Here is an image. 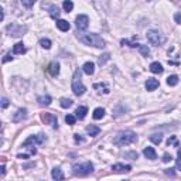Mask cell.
Wrapping results in <instances>:
<instances>
[{
    "instance_id": "6da1fadb",
    "label": "cell",
    "mask_w": 181,
    "mask_h": 181,
    "mask_svg": "<svg viewBox=\"0 0 181 181\" xmlns=\"http://www.w3.org/2000/svg\"><path fill=\"white\" fill-rule=\"evenodd\" d=\"M79 40L83 44H86V45H92V47H96V48H103L105 47V40L99 34H95V33L83 34V36L79 37Z\"/></svg>"
},
{
    "instance_id": "7a4b0ae2",
    "label": "cell",
    "mask_w": 181,
    "mask_h": 181,
    "mask_svg": "<svg viewBox=\"0 0 181 181\" xmlns=\"http://www.w3.org/2000/svg\"><path fill=\"white\" fill-rule=\"evenodd\" d=\"M137 140V136L135 132H130V130H126V132H120L115 136L113 143L117 146H126V144H132Z\"/></svg>"
},
{
    "instance_id": "3957f363",
    "label": "cell",
    "mask_w": 181,
    "mask_h": 181,
    "mask_svg": "<svg viewBox=\"0 0 181 181\" xmlns=\"http://www.w3.org/2000/svg\"><path fill=\"white\" fill-rule=\"evenodd\" d=\"M72 91H74V93L77 96H81L85 93L86 88L83 86L82 81H81V71L77 69L74 72V78H72Z\"/></svg>"
},
{
    "instance_id": "277c9868",
    "label": "cell",
    "mask_w": 181,
    "mask_h": 181,
    "mask_svg": "<svg viewBox=\"0 0 181 181\" xmlns=\"http://www.w3.org/2000/svg\"><path fill=\"white\" fill-rule=\"evenodd\" d=\"M93 171V164L91 161L82 163V164H75L74 166V174L79 175V177H85V175H89Z\"/></svg>"
},
{
    "instance_id": "5b68a950",
    "label": "cell",
    "mask_w": 181,
    "mask_h": 181,
    "mask_svg": "<svg viewBox=\"0 0 181 181\" xmlns=\"http://www.w3.org/2000/svg\"><path fill=\"white\" fill-rule=\"evenodd\" d=\"M147 40L150 44H153V45H161L163 43H164V38L161 37V34L159 33V31L156 30H150L147 33Z\"/></svg>"
},
{
    "instance_id": "8992f818",
    "label": "cell",
    "mask_w": 181,
    "mask_h": 181,
    "mask_svg": "<svg viewBox=\"0 0 181 181\" xmlns=\"http://www.w3.org/2000/svg\"><path fill=\"white\" fill-rule=\"evenodd\" d=\"M27 28L23 27V26H16V24H12V26H7V31L10 33V36L13 37H21L23 34L26 33Z\"/></svg>"
},
{
    "instance_id": "52a82bcc",
    "label": "cell",
    "mask_w": 181,
    "mask_h": 181,
    "mask_svg": "<svg viewBox=\"0 0 181 181\" xmlns=\"http://www.w3.org/2000/svg\"><path fill=\"white\" fill-rule=\"evenodd\" d=\"M75 23H77V28L78 30H85L88 28V24H89V17L85 14H79L75 19Z\"/></svg>"
},
{
    "instance_id": "ba28073f",
    "label": "cell",
    "mask_w": 181,
    "mask_h": 181,
    "mask_svg": "<svg viewBox=\"0 0 181 181\" xmlns=\"http://www.w3.org/2000/svg\"><path fill=\"white\" fill-rule=\"evenodd\" d=\"M44 140H45V136H44V135L30 136V137H28L27 140H26L24 143H23V146H24V147H28L30 144H41Z\"/></svg>"
},
{
    "instance_id": "9c48e42d",
    "label": "cell",
    "mask_w": 181,
    "mask_h": 181,
    "mask_svg": "<svg viewBox=\"0 0 181 181\" xmlns=\"http://www.w3.org/2000/svg\"><path fill=\"white\" fill-rule=\"evenodd\" d=\"M41 119L45 125H51L52 127H57L58 126V120H57V116L52 113H43L41 115Z\"/></svg>"
},
{
    "instance_id": "30bf717a",
    "label": "cell",
    "mask_w": 181,
    "mask_h": 181,
    "mask_svg": "<svg viewBox=\"0 0 181 181\" xmlns=\"http://www.w3.org/2000/svg\"><path fill=\"white\" fill-rule=\"evenodd\" d=\"M27 117V109H19V111L14 113V116H13V122L14 123H19V122H23V120Z\"/></svg>"
},
{
    "instance_id": "8fae6325",
    "label": "cell",
    "mask_w": 181,
    "mask_h": 181,
    "mask_svg": "<svg viewBox=\"0 0 181 181\" xmlns=\"http://www.w3.org/2000/svg\"><path fill=\"white\" fill-rule=\"evenodd\" d=\"M112 170H113L115 173H129L130 170H132V166H129V164H120V163H117V164H113V166H112Z\"/></svg>"
},
{
    "instance_id": "7c38bea8",
    "label": "cell",
    "mask_w": 181,
    "mask_h": 181,
    "mask_svg": "<svg viewBox=\"0 0 181 181\" xmlns=\"http://www.w3.org/2000/svg\"><path fill=\"white\" fill-rule=\"evenodd\" d=\"M159 81L156 79V78H149L147 81H146V89L147 91H154V89L159 88Z\"/></svg>"
},
{
    "instance_id": "4fadbf2b",
    "label": "cell",
    "mask_w": 181,
    "mask_h": 181,
    "mask_svg": "<svg viewBox=\"0 0 181 181\" xmlns=\"http://www.w3.org/2000/svg\"><path fill=\"white\" fill-rule=\"evenodd\" d=\"M48 72L52 75V77H57L60 74V64L55 61H52L51 64L48 65Z\"/></svg>"
},
{
    "instance_id": "5bb4252c",
    "label": "cell",
    "mask_w": 181,
    "mask_h": 181,
    "mask_svg": "<svg viewBox=\"0 0 181 181\" xmlns=\"http://www.w3.org/2000/svg\"><path fill=\"white\" fill-rule=\"evenodd\" d=\"M143 154H144V157H146V159H149V160H156V157H157L156 150H154L153 147H149V146L143 150Z\"/></svg>"
},
{
    "instance_id": "9a60e30c",
    "label": "cell",
    "mask_w": 181,
    "mask_h": 181,
    "mask_svg": "<svg viewBox=\"0 0 181 181\" xmlns=\"http://www.w3.org/2000/svg\"><path fill=\"white\" fill-rule=\"evenodd\" d=\"M82 69L86 75H93V72H95V65H93V62H85Z\"/></svg>"
},
{
    "instance_id": "2e32d148",
    "label": "cell",
    "mask_w": 181,
    "mask_h": 181,
    "mask_svg": "<svg viewBox=\"0 0 181 181\" xmlns=\"http://www.w3.org/2000/svg\"><path fill=\"white\" fill-rule=\"evenodd\" d=\"M86 113H88V107H86V106H79L77 111H75V117H78L79 120H82L83 117L86 116Z\"/></svg>"
},
{
    "instance_id": "e0dca14e",
    "label": "cell",
    "mask_w": 181,
    "mask_h": 181,
    "mask_svg": "<svg viewBox=\"0 0 181 181\" xmlns=\"http://www.w3.org/2000/svg\"><path fill=\"white\" fill-rule=\"evenodd\" d=\"M69 27L71 26L67 20H57V28H60L61 31H68Z\"/></svg>"
},
{
    "instance_id": "ac0fdd59",
    "label": "cell",
    "mask_w": 181,
    "mask_h": 181,
    "mask_svg": "<svg viewBox=\"0 0 181 181\" xmlns=\"http://www.w3.org/2000/svg\"><path fill=\"white\" fill-rule=\"evenodd\" d=\"M51 175H52V178H54L55 181H62V180H64V174H62L61 169H54L51 171Z\"/></svg>"
},
{
    "instance_id": "d6986e66",
    "label": "cell",
    "mask_w": 181,
    "mask_h": 181,
    "mask_svg": "<svg viewBox=\"0 0 181 181\" xmlns=\"http://www.w3.org/2000/svg\"><path fill=\"white\" fill-rule=\"evenodd\" d=\"M86 132H88L89 136H98L99 132H101V129H99L98 126H93V125H89L86 126Z\"/></svg>"
},
{
    "instance_id": "ffe728a7",
    "label": "cell",
    "mask_w": 181,
    "mask_h": 181,
    "mask_svg": "<svg viewBox=\"0 0 181 181\" xmlns=\"http://www.w3.org/2000/svg\"><path fill=\"white\" fill-rule=\"evenodd\" d=\"M150 71L153 74H161L163 72V67L160 62H151L150 64Z\"/></svg>"
},
{
    "instance_id": "44dd1931",
    "label": "cell",
    "mask_w": 181,
    "mask_h": 181,
    "mask_svg": "<svg viewBox=\"0 0 181 181\" xmlns=\"http://www.w3.org/2000/svg\"><path fill=\"white\" fill-rule=\"evenodd\" d=\"M38 103L41 105V106H48L50 103H51V96L48 95H44V96H38Z\"/></svg>"
},
{
    "instance_id": "7402d4cb",
    "label": "cell",
    "mask_w": 181,
    "mask_h": 181,
    "mask_svg": "<svg viewBox=\"0 0 181 181\" xmlns=\"http://www.w3.org/2000/svg\"><path fill=\"white\" fill-rule=\"evenodd\" d=\"M13 52L14 54H24L26 52V47L23 43H17L14 47H13Z\"/></svg>"
},
{
    "instance_id": "603a6c76",
    "label": "cell",
    "mask_w": 181,
    "mask_h": 181,
    "mask_svg": "<svg viewBox=\"0 0 181 181\" xmlns=\"http://www.w3.org/2000/svg\"><path fill=\"white\" fill-rule=\"evenodd\" d=\"M103 116H105V109H103V107H96L95 111H93V119L99 120V119H102Z\"/></svg>"
},
{
    "instance_id": "cb8c5ba5",
    "label": "cell",
    "mask_w": 181,
    "mask_h": 181,
    "mask_svg": "<svg viewBox=\"0 0 181 181\" xmlns=\"http://www.w3.org/2000/svg\"><path fill=\"white\" fill-rule=\"evenodd\" d=\"M50 16H51L52 19H58V17H60V9H58V6L52 4V6L50 7Z\"/></svg>"
},
{
    "instance_id": "d4e9b609",
    "label": "cell",
    "mask_w": 181,
    "mask_h": 181,
    "mask_svg": "<svg viewBox=\"0 0 181 181\" xmlns=\"http://www.w3.org/2000/svg\"><path fill=\"white\" fill-rule=\"evenodd\" d=\"M150 140L153 141V143H156V144H160V143H161V140H163V135H161V133H154V135L150 136Z\"/></svg>"
},
{
    "instance_id": "484cf974",
    "label": "cell",
    "mask_w": 181,
    "mask_h": 181,
    "mask_svg": "<svg viewBox=\"0 0 181 181\" xmlns=\"http://www.w3.org/2000/svg\"><path fill=\"white\" fill-rule=\"evenodd\" d=\"M167 83H169L170 86H175L178 83V77L177 75H170V77L167 78Z\"/></svg>"
},
{
    "instance_id": "4316f807",
    "label": "cell",
    "mask_w": 181,
    "mask_h": 181,
    "mask_svg": "<svg viewBox=\"0 0 181 181\" xmlns=\"http://www.w3.org/2000/svg\"><path fill=\"white\" fill-rule=\"evenodd\" d=\"M60 105H61V107H64V109H67V107L72 106V101L68 98H62L61 101H60Z\"/></svg>"
},
{
    "instance_id": "83f0119b",
    "label": "cell",
    "mask_w": 181,
    "mask_h": 181,
    "mask_svg": "<svg viewBox=\"0 0 181 181\" xmlns=\"http://www.w3.org/2000/svg\"><path fill=\"white\" fill-rule=\"evenodd\" d=\"M62 7H64V10L68 13V12H71V10L74 9V3L69 2V0H65L64 3H62Z\"/></svg>"
},
{
    "instance_id": "f1b7e54d",
    "label": "cell",
    "mask_w": 181,
    "mask_h": 181,
    "mask_svg": "<svg viewBox=\"0 0 181 181\" xmlns=\"http://www.w3.org/2000/svg\"><path fill=\"white\" fill-rule=\"evenodd\" d=\"M40 45L43 47V48H45V50H50V48H51V41H50L48 38H41Z\"/></svg>"
},
{
    "instance_id": "f546056e",
    "label": "cell",
    "mask_w": 181,
    "mask_h": 181,
    "mask_svg": "<svg viewBox=\"0 0 181 181\" xmlns=\"http://www.w3.org/2000/svg\"><path fill=\"white\" fill-rule=\"evenodd\" d=\"M120 44H122V45H129V47H132V48H136V47H140V44L133 43V41H129V40H122V41H120Z\"/></svg>"
},
{
    "instance_id": "4dcf8cb0",
    "label": "cell",
    "mask_w": 181,
    "mask_h": 181,
    "mask_svg": "<svg viewBox=\"0 0 181 181\" xmlns=\"http://www.w3.org/2000/svg\"><path fill=\"white\" fill-rule=\"evenodd\" d=\"M139 50H140L141 55H144V57H149V55H150V50H149L147 45H140V47H139Z\"/></svg>"
},
{
    "instance_id": "1f68e13d",
    "label": "cell",
    "mask_w": 181,
    "mask_h": 181,
    "mask_svg": "<svg viewBox=\"0 0 181 181\" xmlns=\"http://www.w3.org/2000/svg\"><path fill=\"white\" fill-rule=\"evenodd\" d=\"M75 120H77V117L74 116V115H67V116H65V122L68 123V125H75Z\"/></svg>"
},
{
    "instance_id": "d6a6232c",
    "label": "cell",
    "mask_w": 181,
    "mask_h": 181,
    "mask_svg": "<svg viewBox=\"0 0 181 181\" xmlns=\"http://www.w3.org/2000/svg\"><path fill=\"white\" fill-rule=\"evenodd\" d=\"M109 58H111V55H109L107 52H106V54H103V55H101V57H99V60H98L99 65H103L105 62H106V61H107V60H109Z\"/></svg>"
},
{
    "instance_id": "836d02e7",
    "label": "cell",
    "mask_w": 181,
    "mask_h": 181,
    "mask_svg": "<svg viewBox=\"0 0 181 181\" xmlns=\"http://www.w3.org/2000/svg\"><path fill=\"white\" fill-rule=\"evenodd\" d=\"M93 88L95 89H98V88H103L105 89V93H109V88H107L106 86V83H95V85H93Z\"/></svg>"
},
{
    "instance_id": "e575fe53",
    "label": "cell",
    "mask_w": 181,
    "mask_h": 181,
    "mask_svg": "<svg viewBox=\"0 0 181 181\" xmlns=\"http://www.w3.org/2000/svg\"><path fill=\"white\" fill-rule=\"evenodd\" d=\"M167 144H174V146H178V143H177V139H175V136H171V137L167 140Z\"/></svg>"
},
{
    "instance_id": "d590c367",
    "label": "cell",
    "mask_w": 181,
    "mask_h": 181,
    "mask_svg": "<svg viewBox=\"0 0 181 181\" xmlns=\"http://www.w3.org/2000/svg\"><path fill=\"white\" fill-rule=\"evenodd\" d=\"M173 160V157H171V154H169V153H166L164 156H163V161L164 163H170Z\"/></svg>"
},
{
    "instance_id": "8d00e7d4",
    "label": "cell",
    "mask_w": 181,
    "mask_h": 181,
    "mask_svg": "<svg viewBox=\"0 0 181 181\" xmlns=\"http://www.w3.org/2000/svg\"><path fill=\"white\" fill-rule=\"evenodd\" d=\"M177 170H181V149H178V159H177Z\"/></svg>"
},
{
    "instance_id": "74e56055",
    "label": "cell",
    "mask_w": 181,
    "mask_h": 181,
    "mask_svg": "<svg viewBox=\"0 0 181 181\" xmlns=\"http://www.w3.org/2000/svg\"><path fill=\"white\" fill-rule=\"evenodd\" d=\"M7 106H9V99H7V98H2V107H3V109H6Z\"/></svg>"
},
{
    "instance_id": "f35d334b",
    "label": "cell",
    "mask_w": 181,
    "mask_h": 181,
    "mask_svg": "<svg viewBox=\"0 0 181 181\" xmlns=\"http://www.w3.org/2000/svg\"><path fill=\"white\" fill-rule=\"evenodd\" d=\"M174 20H175V23L181 24V13H177V14L174 16Z\"/></svg>"
},
{
    "instance_id": "ab89813d",
    "label": "cell",
    "mask_w": 181,
    "mask_h": 181,
    "mask_svg": "<svg viewBox=\"0 0 181 181\" xmlns=\"http://www.w3.org/2000/svg\"><path fill=\"white\" fill-rule=\"evenodd\" d=\"M74 139H75L77 143H82V141H83V139L81 137V135H74Z\"/></svg>"
},
{
    "instance_id": "60d3db41",
    "label": "cell",
    "mask_w": 181,
    "mask_h": 181,
    "mask_svg": "<svg viewBox=\"0 0 181 181\" xmlns=\"http://www.w3.org/2000/svg\"><path fill=\"white\" fill-rule=\"evenodd\" d=\"M23 4H24L26 7H31L34 4V0H31V2H23Z\"/></svg>"
},
{
    "instance_id": "b9f144b4",
    "label": "cell",
    "mask_w": 181,
    "mask_h": 181,
    "mask_svg": "<svg viewBox=\"0 0 181 181\" xmlns=\"http://www.w3.org/2000/svg\"><path fill=\"white\" fill-rule=\"evenodd\" d=\"M13 57L10 55V54H6V55H4V58H3V62H7V61H10V60H12Z\"/></svg>"
},
{
    "instance_id": "7bdbcfd3",
    "label": "cell",
    "mask_w": 181,
    "mask_h": 181,
    "mask_svg": "<svg viewBox=\"0 0 181 181\" xmlns=\"http://www.w3.org/2000/svg\"><path fill=\"white\" fill-rule=\"evenodd\" d=\"M166 174H167V175H171V177H174L175 173L173 171V169H169V170H166Z\"/></svg>"
},
{
    "instance_id": "ee69618b",
    "label": "cell",
    "mask_w": 181,
    "mask_h": 181,
    "mask_svg": "<svg viewBox=\"0 0 181 181\" xmlns=\"http://www.w3.org/2000/svg\"><path fill=\"white\" fill-rule=\"evenodd\" d=\"M19 159H23V160H26V159H28V154H19Z\"/></svg>"
},
{
    "instance_id": "f6af8a7d",
    "label": "cell",
    "mask_w": 181,
    "mask_h": 181,
    "mask_svg": "<svg viewBox=\"0 0 181 181\" xmlns=\"http://www.w3.org/2000/svg\"><path fill=\"white\" fill-rule=\"evenodd\" d=\"M4 19V13H3V9L0 7V20H3Z\"/></svg>"
},
{
    "instance_id": "bcb514c9",
    "label": "cell",
    "mask_w": 181,
    "mask_h": 181,
    "mask_svg": "<svg viewBox=\"0 0 181 181\" xmlns=\"http://www.w3.org/2000/svg\"><path fill=\"white\" fill-rule=\"evenodd\" d=\"M4 174H6V166L3 164V166H2V175H4Z\"/></svg>"
},
{
    "instance_id": "7dc6e473",
    "label": "cell",
    "mask_w": 181,
    "mask_h": 181,
    "mask_svg": "<svg viewBox=\"0 0 181 181\" xmlns=\"http://www.w3.org/2000/svg\"><path fill=\"white\" fill-rule=\"evenodd\" d=\"M123 181H129V180H123Z\"/></svg>"
}]
</instances>
